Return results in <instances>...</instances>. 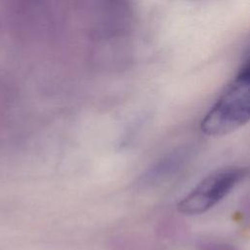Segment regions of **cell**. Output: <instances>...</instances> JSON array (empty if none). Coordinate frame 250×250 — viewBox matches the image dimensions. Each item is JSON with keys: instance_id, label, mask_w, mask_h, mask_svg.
<instances>
[{"instance_id": "1", "label": "cell", "mask_w": 250, "mask_h": 250, "mask_svg": "<svg viewBox=\"0 0 250 250\" xmlns=\"http://www.w3.org/2000/svg\"><path fill=\"white\" fill-rule=\"evenodd\" d=\"M249 81V65L246 63L201 120L200 129L205 135L224 136L248 122Z\"/></svg>"}, {"instance_id": "2", "label": "cell", "mask_w": 250, "mask_h": 250, "mask_svg": "<svg viewBox=\"0 0 250 250\" xmlns=\"http://www.w3.org/2000/svg\"><path fill=\"white\" fill-rule=\"evenodd\" d=\"M248 175L241 166L217 170L204 178L179 203L178 211L188 216L201 215L223 200Z\"/></svg>"}, {"instance_id": "3", "label": "cell", "mask_w": 250, "mask_h": 250, "mask_svg": "<svg viewBox=\"0 0 250 250\" xmlns=\"http://www.w3.org/2000/svg\"><path fill=\"white\" fill-rule=\"evenodd\" d=\"M191 154L192 149L188 146L173 149L147 167L146 171L140 175L137 186L141 188H147L168 181L184 169L189 161Z\"/></svg>"}, {"instance_id": "4", "label": "cell", "mask_w": 250, "mask_h": 250, "mask_svg": "<svg viewBox=\"0 0 250 250\" xmlns=\"http://www.w3.org/2000/svg\"><path fill=\"white\" fill-rule=\"evenodd\" d=\"M197 250H241V249L228 242L217 241V240H205V241H201L197 245Z\"/></svg>"}, {"instance_id": "5", "label": "cell", "mask_w": 250, "mask_h": 250, "mask_svg": "<svg viewBox=\"0 0 250 250\" xmlns=\"http://www.w3.org/2000/svg\"><path fill=\"white\" fill-rule=\"evenodd\" d=\"M111 1V3L113 4V5H117V6H120L121 8L126 4V2H127V0H110Z\"/></svg>"}]
</instances>
